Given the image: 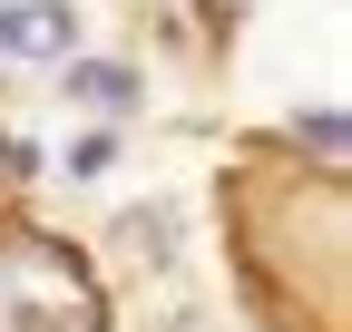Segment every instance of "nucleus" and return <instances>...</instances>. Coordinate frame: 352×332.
<instances>
[{
	"instance_id": "f03ea898",
	"label": "nucleus",
	"mask_w": 352,
	"mask_h": 332,
	"mask_svg": "<svg viewBox=\"0 0 352 332\" xmlns=\"http://www.w3.org/2000/svg\"><path fill=\"white\" fill-rule=\"evenodd\" d=\"M69 88H78V98H98V108H127V98H138V78L108 69V59H78V69H69Z\"/></svg>"
},
{
	"instance_id": "f257e3e1",
	"label": "nucleus",
	"mask_w": 352,
	"mask_h": 332,
	"mask_svg": "<svg viewBox=\"0 0 352 332\" xmlns=\"http://www.w3.org/2000/svg\"><path fill=\"white\" fill-rule=\"evenodd\" d=\"M59 49H78L69 0H0V59H59Z\"/></svg>"
}]
</instances>
